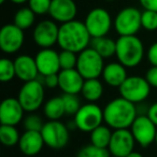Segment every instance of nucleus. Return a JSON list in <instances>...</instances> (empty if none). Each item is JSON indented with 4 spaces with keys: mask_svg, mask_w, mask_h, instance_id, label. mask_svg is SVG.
<instances>
[{
    "mask_svg": "<svg viewBox=\"0 0 157 157\" xmlns=\"http://www.w3.org/2000/svg\"><path fill=\"white\" fill-rule=\"evenodd\" d=\"M138 116L137 107L135 103L118 97L110 102L103 109L105 123L114 129H128Z\"/></svg>",
    "mask_w": 157,
    "mask_h": 157,
    "instance_id": "obj_1",
    "label": "nucleus"
},
{
    "mask_svg": "<svg viewBox=\"0 0 157 157\" xmlns=\"http://www.w3.org/2000/svg\"><path fill=\"white\" fill-rule=\"evenodd\" d=\"M90 41L92 37L84 22L74 20L59 26L57 44L61 50L81 53L85 48H90Z\"/></svg>",
    "mask_w": 157,
    "mask_h": 157,
    "instance_id": "obj_2",
    "label": "nucleus"
},
{
    "mask_svg": "<svg viewBox=\"0 0 157 157\" xmlns=\"http://www.w3.org/2000/svg\"><path fill=\"white\" fill-rule=\"evenodd\" d=\"M115 56L126 68L137 67L144 57V45L137 36H120L116 40Z\"/></svg>",
    "mask_w": 157,
    "mask_h": 157,
    "instance_id": "obj_3",
    "label": "nucleus"
},
{
    "mask_svg": "<svg viewBox=\"0 0 157 157\" xmlns=\"http://www.w3.org/2000/svg\"><path fill=\"white\" fill-rule=\"evenodd\" d=\"M103 59L105 58L102 56H100L94 48L90 46L81 53H78L76 70L85 80L98 78L100 75H102L105 69Z\"/></svg>",
    "mask_w": 157,
    "mask_h": 157,
    "instance_id": "obj_4",
    "label": "nucleus"
},
{
    "mask_svg": "<svg viewBox=\"0 0 157 157\" xmlns=\"http://www.w3.org/2000/svg\"><path fill=\"white\" fill-rule=\"evenodd\" d=\"M73 121L78 130L90 133L105 122L103 110L95 102H88L80 108L74 115Z\"/></svg>",
    "mask_w": 157,
    "mask_h": 157,
    "instance_id": "obj_5",
    "label": "nucleus"
},
{
    "mask_svg": "<svg viewBox=\"0 0 157 157\" xmlns=\"http://www.w3.org/2000/svg\"><path fill=\"white\" fill-rule=\"evenodd\" d=\"M121 97L130 102L140 103L148 97L151 93V85L145 78L139 75H130L118 87Z\"/></svg>",
    "mask_w": 157,
    "mask_h": 157,
    "instance_id": "obj_6",
    "label": "nucleus"
},
{
    "mask_svg": "<svg viewBox=\"0 0 157 157\" xmlns=\"http://www.w3.org/2000/svg\"><path fill=\"white\" fill-rule=\"evenodd\" d=\"M142 12L135 7H127L122 9L114 18V28L120 36H136L142 28Z\"/></svg>",
    "mask_w": 157,
    "mask_h": 157,
    "instance_id": "obj_7",
    "label": "nucleus"
},
{
    "mask_svg": "<svg viewBox=\"0 0 157 157\" xmlns=\"http://www.w3.org/2000/svg\"><path fill=\"white\" fill-rule=\"evenodd\" d=\"M18 101L26 112H35L43 105L44 85L39 80L25 82L17 96Z\"/></svg>",
    "mask_w": 157,
    "mask_h": 157,
    "instance_id": "obj_8",
    "label": "nucleus"
},
{
    "mask_svg": "<svg viewBox=\"0 0 157 157\" xmlns=\"http://www.w3.org/2000/svg\"><path fill=\"white\" fill-rule=\"evenodd\" d=\"M41 135L45 145L53 150L63 148L70 139V130L68 126L59 121H48L44 123Z\"/></svg>",
    "mask_w": 157,
    "mask_h": 157,
    "instance_id": "obj_9",
    "label": "nucleus"
},
{
    "mask_svg": "<svg viewBox=\"0 0 157 157\" xmlns=\"http://www.w3.org/2000/svg\"><path fill=\"white\" fill-rule=\"evenodd\" d=\"M84 24L92 38L105 37L112 27V18L105 9L94 8L87 13Z\"/></svg>",
    "mask_w": 157,
    "mask_h": 157,
    "instance_id": "obj_10",
    "label": "nucleus"
},
{
    "mask_svg": "<svg viewBox=\"0 0 157 157\" xmlns=\"http://www.w3.org/2000/svg\"><path fill=\"white\" fill-rule=\"evenodd\" d=\"M130 131L136 140V143L141 147H147L155 142L157 126L150 120L147 115H138L130 126Z\"/></svg>",
    "mask_w": 157,
    "mask_h": 157,
    "instance_id": "obj_11",
    "label": "nucleus"
},
{
    "mask_svg": "<svg viewBox=\"0 0 157 157\" xmlns=\"http://www.w3.org/2000/svg\"><path fill=\"white\" fill-rule=\"evenodd\" d=\"M59 26L53 20H43L35 26L33 38L41 48H51L58 42Z\"/></svg>",
    "mask_w": 157,
    "mask_h": 157,
    "instance_id": "obj_12",
    "label": "nucleus"
},
{
    "mask_svg": "<svg viewBox=\"0 0 157 157\" xmlns=\"http://www.w3.org/2000/svg\"><path fill=\"white\" fill-rule=\"evenodd\" d=\"M136 140L130 129H116L112 133L109 144L110 154L116 157H127L135 148Z\"/></svg>",
    "mask_w": 157,
    "mask_h": 157,
    "instance_id": "obj_13",
    "label": "nucleus"
},
{
    "mask_svg": "<svg viewBox=\"0 0 157 157\" xmlns=\"http://www.w3.org/2000/svg\"><path fill=\"white\" fill-rule=\"evenodd\" d=\"M24 30L14 24H7L0 30V48L7 54H14L24 44Z\"/></svg>",
    "mask_w": 157,
    "mask_h": 157,
    "instance_id": "obj_14",
    "label": "nucleus"
},
{
    "mask_svg": "<svg viewBox=\"0 0 157 157\" xmlns=\"http://www.w3.org/2000/svg\"><path fill=\"white\" fill-rule=\"evenodd\" d=\"M25 110L17 98H6L0 105V122L1 125L16 126L24 120Z\"/></svg>",
    "mask_w": 157,
    "mask_h": 157,
    "instance_id": "obj_15",
    "label": "nucleus"
},
{
    "mask_svg": "<svg viewBox=\"0 0 157 157\" xmlns=\"http://www.w3.org/2000/svg\"><path fill=\"white\" fill-rule=\"evenodd\" d=\"M40 75L57 74L60 71L59 53L51 48H41L35 57Z\"/></svg>",
    "mask_w": 157,
    "mask_h": 157,
    "instance_id": "obj_16",
    "label": "nucleus"
},
{
    "mask_svg": "<svg viewBox=\"0 0 157 157\" xmlns=\"http://www.w3.org/2000/svg\"><path fill=\"white\" fill-rule=\"evenodd\" d=\"M48 14L53 21L65 24L75 20L78 7L73 0H52Z\"/></svg>",
    "mask_w": 157,
    "mask_h": 157,
    "instance_id": "obj_17",
    "label": "nucleus"
},
{
    "mask_svg": "<svg viewBox=\"0 0 157 157\" xmlns=\"http://www.w3.org/2000/svg\"><path fill=\"white\" fill-rule=\"evenodd\" d=\"M59 86L63 94H74L78 95L81 93L82 87L84 85L85 78L81 75V73L75 69L60 70L58 73Z\"/></svg>",
    "mask_w": 157,
    "mask_h": 157,
    "instance_id": "obj_18",
    "label": "nucleus"
},
{
    "mask_svg": "<svg viewBox=\"0 0 157 157\" xmlns=\"http://www.w3.org/2000/svg\"><path fill=\"white\" fill-rule=\"evenodd\" d=\"M14 65H15L16 76L24 83L37 80L38 76L40 75L36 59L29 55L17 56L14 59Z\"/></svg>",
    "mask_w": 157,
    "mask_h": 157,
    "instance_id": "obj_19",
    "label": "nucleus"
},
{
    "mask_svg": "<svg viewBox=\"0 0 157 157\" xmlns=\"http://www.w3.org/2000/svg\"><path fill=\"white\" fill-rule=\"evenodd\" d=\"M44 145L45 143H44L41 131L25 130V132L21 136L20 142H18V147L21 152L26 156H35L39 154Z\"/></svg>",
    "mask_w": 157,
    "mask_h": 157,
    "instance_id": "obj_20",
    "label": "nucleus"
},
{
    "mask_svg": "<svg viewBox=\"0 0 157 157\" xmlns=\"http://www.w3.org/2000/svg\"><path fill=\"white\" fill-rule=\"evenodd\" d=\"M101 76L103 81L112 87H120L128 78L126 67L121 63H110L105 65Z\"/></svg>",
    "mask_w": 157,
    "mask_h": 157,
    "instance_id": "obj_21",
    "label": "nucleus"
},
{
    "mask_svg": "<svg viewBox=\"0 0 157 157\" xmlns=\"http://www.w3.org/2000/svg\"><path fill=\"white\" fill-rule=\"evenodd\" d=\"M90 48H94L103 58H109L116 53V41L108 37L92 38Z\"/></svg>",
    "mask_w": 157,
    "mask_h": 157,
    "instance_id": "obj_22",
    "label": "nucleus"
},
{
    "mask_svg": "<svg viewBox=\"0 0 157 157\" xmlns=\"http://www.w3.org/2000/svg\"><path fill=\"white\" fill-rule=\"evenodd\" d=\"M81 94L88 102H96L103 95V85L98 78H88L85 80L82 87Z\"/></svg>",
    "mask_w": 157,
    "mask_h": 157,
    "instance_id": "obj_23",
    "label": "nucleus"
},
{
    "mask_svg": "<svg viewBox=\"0 0 157 157\" xmlns=\"http://www.w3.org/2000/svg\"><path fill=\"white\" fill-rule=\"evenodd\" d=\"M43 111L50 121H59L66 114L63 97H53L44 103Z\"/></svg>",
    "mask_w": 157,
    "mask_h": 157,
    "instance_id": "obj_24",
    "label": "nucleus"
},
{
    "mask_svg": "<svg viewBox=\"0 0 157 157\" xmlns=\"http://www.w3.org/2000/svg\"><path fill=\"white\" fill-rule=\"evenodd\" d=\"M112 133L113 131L108 125H100L90 132V143L98 147L108 148L111 141Z\"/></svg>",
    "mask_w": 157,
    "mask_h": 157,
    "instance_id": "obj_25",
    "label": "nucleus"
},
{
    "mask_svg": "<svg viewBox=\"0 0 157 157\" xmlns=\"http://www.w3.org/2000/svg\"><path fill=\"white\" fill-rule=\"evenodd\" d=\"M35 20L36 14L33 13V11L30 8L26 7L20 9L14 14L13 24L16 25L18 28L26 30V29H29L30 27H33V25L35 24Z\"/></svg>",
    "mask_w": 157,
    "mask_h": 157,
    "instance_id": "obj_26",
    "label": "nucleus"
},
{
    "mask_svg": "<svg viewBox=\"0 0 157 157\" xmlns=\"http://www.w3.org/2000/svg\"><path fill=\"white\" fill-rule=\"evenodd\" d=\"M21 135L15 126L1 125L0 126V141L6 146H14L18 144Z\"/></svg>",
    "mask_w": 157,
    "mask_h": 157,
    "instance_id": "obj_27",
    "label": "nucleus"
},
{
    "mask_svg": "<svg viewBox=\"0 0 157 157\" xmlns=\"http://www.w3.org/2000/svg\"><path fill=\"white\" fill-rule=\"evenodd\" d=\"M16 76L14 60L9 58H1L0 60V81L3 83L12 81Z\"/></svg>",
    "mask_w": 157,
    "mask_h": 157,
    "instance_id": "obj_28",
    "label": "nucleus"
},
{
    "mask_svg": "<svg viewBox=\"0 0 157 157\" xmlns=\"http://www.w3.org/2000/svg\"><path fill=\"white\" fill-rule=\"evenodd\" d=\"M109 150L108 148L98 147L94 144H87V145L82 146L78 150L76 157H110Z\"/></svg>",
    "mask_w": 157,
    "mask_h": 157,
    "instance_id": "obj_29",
    "label": "nucleus"
},
{
    "mask_svg": "<svg viewBox=\"0 0 157 157\" xmlns=\"http://www.w3.org/2000/svg\"><path fill=\"white\" fill-rule=\"evenodd\" d=\"M63 105H65V111L67 115H75L76 112L82 107L81 100L78 97V95L74 94H63Z\"/></svg>",
    "mask_w": 157,
    "mask_h": 157,
    "instance_id": "obj_30",
    "label": "nucleus"
},
{
    "mask_svg": "<svg viewBox=\"0 0 157 157\" xmlns=\"http://www.w3.org/2000/svg\"><path fill=\"white\" fill-rule=\"evenodd\" d=\"M59 63L61 70L75 69L78 63V55L71 51L61 50V52L59 53Z\"/></svg>",
    "mask_w": 157,
    "mask_h": 157,
    "instance_id": "obj_31",
    "label": "nucleus"
},
{
    "mask_svg": "<svg viewBox=\"0 0 157 157\" xmlns=\"http://www.w3.org/2000/svg\"><path fill=\"white\" fill-rule=\"evenodd\" d=\"M141 26L147 31L157 30V12L144 10L141 15Z\"/></svg>",
    "mask_w": 157,
    "mask_h": 157,
    "instance_id": "obj_32",
    "label": "nucleus"
},
{
    "mask_svg": "<svg viewBox=\"0 0 157 157\" xmlns=\"http://www.w3.org/2000/svg\"><path fill=\"white\" fill-rule=\"evenodd\" d=\"M23 125L26 130L30 131H41L44 126L42 118L37 114H29L23 120Z\"/></svg>",
    "mask_w": 157,
    "mask_h": 157,
    "instance_id": "obj_33",
    "label": "nucleus"
},
{
    "mask_svg": "<svg viewBox=\"0 0 157 157\" xmlns=\"http://www.w3.org/2000/svg\"><path fill=\"white\" fill-rule=\"evenodd\" d=\"M52 0H29L28 7L36 15H44L50 12Z\"/></svg>",
    "mask_w": 157,
    "mask_h": 157,
    "instance_id": "obj_34",
    "label": "nucleus"
},
{
    "mask_svg": "<svg viewBox=\"0 0 157 157\" xmlns=\"http://www.w3.org/2000/svg\"><path fill=\"white\" fill-rule=\"evenodd\" d=\"M37 80H39L42 84L44 85V87L48 88H56L59 86V78H58V73L57 74H50V75H39Z\"/></svg>",
    "mask_w": 157,
    "mask_h": 157,
    "instance_id": "obj_35",
    "label": "nucleus"
},
{
    "mask_svg": "<svg viewBox=\"0 0 157 157\" xmlns=\"http://www.w3.org/2000/svg\"><path fill=\"white\" fill-rule=\"evenodd\" d=\"M146 81L151 85V87L157 88V67L156 66H152L150 69L146 71L145 76Z\"/></svg>",
    "mask_w": 157,
    "mask_h": 157,
    "instance_id": "obj_36",
    "label": "nucleus"
},
{
    "mask_svg": "<svg viewBox=\"0 0 157 157\" xmlns=\"http://www.w3.org/2000/svg\"><path fill=\"white\" fill-rule=\"evenodd\" d=\"M147 59L152 66L157 67V42H154L147 50Z\"/></svg>",
    "mask_w": 157,
    "mask_h": 157,
    "instance_id": "obj_37",
    "label": "nucleus"
},
{
    "mask_svg": "<svg viewBox=\"0 0 157 157\" xmlns=\"http://www.w3.org/2000/svg\"><path fill=\"white\" fill-rule=\"evenodd\" d=\"M139 2L144 10L157 12V0H139Z\"/></svg>",
    "mask_w": 157,
    "mask_h": 157,
    "instance_id": "obj_38",
    "label": "nucleus"
},
{
    "mask_svg": "<svg viewBox=\"0 0 157 157\" xmlns=\"http://www.w3.org/2000/svg\"><path fill=\"white\" fill-rule=\"evenodd\" d=\"M146 115L150 117V120L157 126V102H154L147 110Z\"/></svg>",
    "mask_w": 157,
    "mask_h": 157,
    "instance_id": "obj_39",
    "label": "nucleus"
},
{
    "mask_svg": "<svg viewBox=\"0 0 157 157\" xmlns=\"http://www.w3.org/2000/svg\"><path fill=\"white\" fill-rule=\"evenodd\" d=\"M127 157H144V156L141 154V153H139V152H135V151H133V152H131L130 154H129Z\"/></svg>",
    "mask_w": 157,
    "mask_h": 157,
    "instance_id": "obj_40",
    "label": "nucleus"
},
{
    "mask_svg": "<svg viewBox=\"0 0 157 157\" xmlns=\"http://www.w3.org/2000/svg\"><path fill=\"white\" fill-rule=\"evenodd\" d=\"M10 1L14 5H23L25 2H28L29 0H10Z\"/></svg>",
    "mask_w": 157,
    "mask_h": 157,
    "instance_id": "obj_41",
    "label": "nucleus"
},
{
    "mask_svg": "<svg viewBox=\"0 0 157 157\" xmlns=\"http://www.w3.org/2000/svg\"><path fill=\"white\" fill-rule=\"evenodd\" d=\"M7 0H0V3H5Z\"/></svg>",
    "mask_w": 157,
    "mask_h": 157,
    "instance_id": "obj_42",
    "label": "nucleus"
},
{
    "mask_svg": "<svg viewBox=\"0 0 157 157\" xmlns=\"http://www.w3.org/2000/svg\"><path fill=\"white\" fill-rule=\"evenodd\" d=\"M155 143H156V145H157V133H156V138H155Z\"/></svg>",
    "mask_w": 157,
    "mask_h": 157,
    "instance_id": "obj_43",
    "label": "nucleus"
},
{
    "mask_svg": "<svg viewBox=\"0 0 157 157\" xmlns=\"http://www.w3.org/2000/svg\"><path fill=\"white\" fill-rule=\"evenodd\" d=\"M107 1H114V0H107Z\"/></svg>",
    "mask_w": 157,
    "mask_h": 157,
    "instance_id": "obj_44",
    "label": "nucleus"
},
{
    "mask_svg": "<svg viewBox=\"0 0 157 157\" xmlns=\"http://www.w3.org/2000/svg\"><path fill=\"white\" fill-rule=\"evenodd\" d=\"M110 157H116V156H112V155H111V156H110Z\"/></svg>",
    "mask_w": 157,
    "mask_h": 157,
    "instance_id": "obj_45",
    "label": "nucleus"
},
{
    "mask_svg": "<svg viewBox=\"0 0 157 157\" xmlns=\"http://www.w3.org/2000/svg\"><path fill=\"white\" fill-rule=\"evenodd\" d=\"M68 157H69V156H68Z\"/></svg>",
    "mask_w": 157,
    "mask_h": 157,
    "instance_id": "obj_46",
    "label": "nucleus"
}]
</instances>
